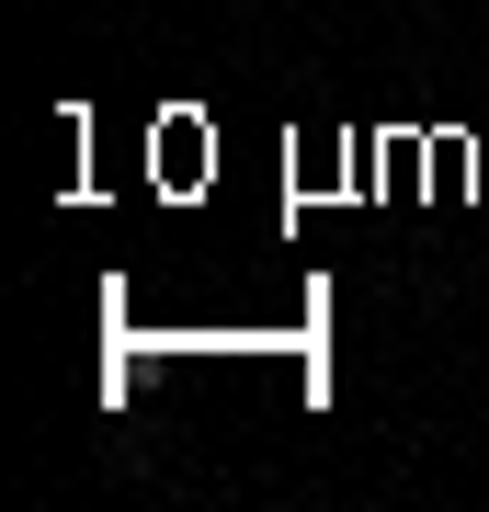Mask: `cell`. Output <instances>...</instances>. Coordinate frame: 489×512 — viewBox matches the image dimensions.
I'll list each match as a JSON object with an SVG mask.
<instances>
[]
</instances>
